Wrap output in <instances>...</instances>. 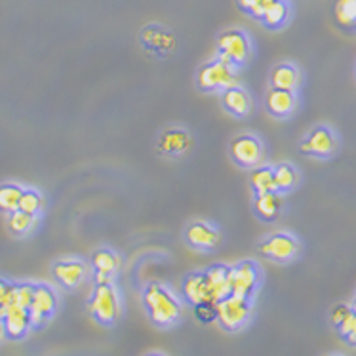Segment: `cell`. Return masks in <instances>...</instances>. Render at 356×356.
<instances>
[{"label":"cell","mask_w":356,"mask_h":356,"mask_svg":"<svg viewBox=\"0 0 356 356\" xmlns=\"http://www.w3.org/2000/svg\"><path fill=\"white\" fill-rule=\"evenodd\" d=\"M252 189L255 195H265V193H275L277 191V183H275V172L273 168L267 164H261L252 170Z\"/></svg>","instance_id":"obj_23"},{"label":"cell","mask_w":356,"mask_h":356,"mask_svg":"<svg viewBox=\"0 0 356 356\" xmlns=\"http://www.w3.org/2000/svg\"><path fill=\"white\" fill-rule=\"evenodd\" d=\"M0 314H2V318H4L6 335L10 339H22V337H25V334L29 332V309H23V307L10 303V305L0 309Z\"/></svg>","instance_id":"obj_13"},{"label":"cell","mask_w":356,"mask_h":356,"mask_svg":"<svg viewBox=\"0 0 356 356\" xmlns=\"http://www.w3.org/2000/svg\"><path fill=\"white\" fill-rule=\"evenodd\" d=\"M335 19L343 27H353L356 22V0H337L335 2Z\"/></svg>","instance_id":"obj_27"},{"label":"cell","mask_w":356,"mask_h":356,"mask_svg":"<svg viewBox=\"0 0 356 356\" xmlns=\"http://www.w3.org/2000/svg\"><path fill=\"white\" fill-rule=\"evenodd\" d=\"M299 84H301V71L293 63H278L273 67L270 71V88L277 90H290V92H298Z\"/></svg>","instance_id":"obj_19"},{"label":"cell","mask_w":356,"mask_h":356,"mask_svg":"<svg viewBox=\"0 0 356 356\" xmlns=\"http://www.w3.org/2000/svg\"><path fill=\"white\" fill-rule=\"evenodd\" d=\"M149 356H162V355H149Z\"/></svg>","instance_id":"obj_37"},{"label":"cell","mask_w":356,"mask_h":356,"mask_svg":"<svg viewBox=\"0 0 356 356\" xmlns=\"http://www.w3.org/2000/svg\"><path fill=\"white\" fill-rule=\"evenodd\" d=\"M259 282H261V270H259V265L252 259L236 263L229 270V284H231L233 296L252 299L255 290L259 288Z\"/></svg>","instance_id":"obj_7"},{"label":"cell","mask_w":356,"mask_h":356,"mask_svg":"<svg viewBox=\"0 0 356 356\" xmlns=\"http://www.w3.org/2000/svg\"><path fill=\"white\" fill-rule=\"evenodd\" d=\"M335 356H339V355H335Z\"/></svg>","instance_id":"obj_39"},{"label":"cell","mask_w":356,"mask_h":356,"mask_svg":"<svg viewBox=\"0 0 356 356\" xmlns=\"http://www.w3.org/2000/svg\"><path fill=\"white\" fill-rule=\"evenodd\" d=\"M221 105L223 109L236 118H244L252 113V97L242 86L227 88L225 92H221Z\"/></svg>","instance_id":"obj_15"},{"label":"cell","mask_w":356,"mask_h":356,"mask_svg":"<svg viewBox=\"0 0 356 356\" xmlns=\"http://www.w3.org/2000/svg\"><path fill=\"white\" fill-rule=\"evenodd\" d=\"M23 189L15 183H2L0 185V211L12 213L19 210V200H22Z\"/></svg>","instance_id":"obj_25"},{"label":"cell","mask_w":356,"mask_h":356,"mask_svg":"<svg viewBox=\"0 0 356 356\" xmlns=\"http://www.w3.org/2000/svg\"><path fill=\"white\" fill-rule=\"evenodd\" d=\"M185 242L197 252H213L221 244V233L208 221H193L185 229Z\"/></svg>","instance_id":"obj_10"},{"label":"cell","mask_w":356,"mask_h":356,"mask_svg":"<svg viewBox=\"0 0 356 356\" xmlns=\"http://www.w3.org/2000/svg\"><path fill=\"white\" fill-rule=\"evenodd\" d=\"M35 218L37 216H31L27 211H12L10 218H8V229L14 234H17V236H23V234H27L35 227Z\"/></svg>","instance_id":"obj_26"},{"label":"cell","mask_w":356,"mask_h":356,"mask_svg":"<svg viewBox=\"0 0 356 356\" xmlns=\"http://www.w3.org/2000/svg\"><path fill=\"white\" fill-rule=\"evenodd\" d=\"M355 345H356V343H355Z\"/></svg>","instance_id":"obj_40"},{"label":"cell","mask_w":356,"mask_h":356,"mask_svg":"<svg viewBox=\"0 0 356 356\" xmlns=\"http://www.w3.org/2000/svg\"><path fill=\"white\" fill-rule=\"evenodd\" d=\"M44 208L42 195L35 189H23L22 200H19V210L27 211L31 216H37Z\"/></svg>","instance_id":"obj_28"},{"label":"cell","mask_w":356,"mask_h":356,"mask_svg":"<svg viewBox=\"0 0 356 356\" xmlns=\"http://www.w3.org/2000/svg\"><path fill=\"white\" fill-rule=\"evenodd\" d=\"M288 19H290V4L286 0H269L259 17V22L270 31L284 27Z\"/></svg>","instance_id":"obj_21"},{"label":"cell","mask_w":356,"mask_h":356,"mask_svg":"<svg viewBox=\"0 0 356 356\" xmlns=\"http://www.w3.org/2000/svg\"><path fill=\"white\" fill-rule=\"evenodd\" d=\"M252 56V40L246 31L227 29L218 37V58L229 65L242 67Z\"/></svg>","instance_id":"obj_3"},{"label":"cell","mask_w":356,"mask_h":356,"mask_svg":"<svg viewBox=\"0 0 356 356\" xmlns=\"http://www.w3.org/2000/svg\"><path fill=\"white\" fill-rule=\"evenodd\" d=\"M92 267L97 275L113 278L122 267V259L117 252H113L109 248H99L92 254Z\"/></svg>","instance_id":"obj_22"},{"label":"cell","mask_w":356,"mask_h":356,"mask_svg":"<svg viewBox=\"0 0 356 356\" xmlns=\"http://www.w3.org/2000/svg\"><path fill=\"white\" fill-rule=\"evenodd\" d=\"M350 309H353V313L356 314V299H355V301H353V305H350Z\"/></svg>","instance_id":"obj_36"},{"label":"cell","mask_w":356,"mask_h":356,"mask_svg":"<svg viewBox=\"0 0 356 356\" xmlns=\"http://www.w3.org/2000/svg\"><path fill=\"white\" fill-rule=\"evenodd\" d=\"M298 94L290 92V90H277L270 88L265 97V105L267 111L275 118H288L291 117L296 109H298Z\"/></svg>","instance_id":"obj_14"},{"label":"cell","mask_w":356,"mask_h":356,"mask_svg":"<svg viewBox=\"0 0 356 356\" xmlns=\"http://www.w3.org/2000/svg\"><path fill=\"white\" fill-rule=\"evenodd\" d=\"M33 296H35V286H33V284H14L10 303L23 307V309H31ZM10 303H8V305H10Z\"/></svg>","instance_id":"obj_29"},{"label":"cell","mask_w":356,"mask_h":356,"mask_svg":"<svg viewBox=\"0 0 356 356\" xmlns=\"http://www.w3.org/2000/svg\"><path fill=\"white\" fill-rule=\"evenodd\" d=\"M58 307V296L51 290L50 286H35V296H33V303H31L29 316L31 326H42L44 320L54 314Z\"/></svg>","instance_id":"obj_12"},{"label":"cell","mask_w":356,"mask_h":356,"mask_svg":"<svg viewBox=\"0 0 356 356\" xmlns=\"http://www.w3.org/2000/svg\"><path fill=\"white\" fill-rule=\"evenodd\" d=\"M12 290H14V284H10L0 278V309L10 303V299H12Z\"/></svg>","instance_id":"obj_34"},{"label":"cell","mask_w":356,"mask_h":356,"mask_svg":"<svg viewBox=\"0 0 356 356\" xmlns=\"http://www.w3.org/2000/svg\"><path fill=\"white\" fill-rule=\"evenodd\" d=\"M284 200L282 193H265V195H255L254 211L255 216L263 221H275L282 213Z\"/></svg>","instance_id":"obj_20"},{"label":"cell","mask_w":356,"mask_h":356,"mask_svg":"<svg viewBox=\"0 0 356 356\" xmlns=\"http://www.w3.org/2000/svg\"><path fill=\"white\" fill-rule=\"evenodd\" d=\"M90 313L99 324L111 326L120 314V299L113 282L95 284L94 293L90 299Z\"/></svg>","instance_id":"obj_5"},{"label":"cell","mask_w":356,"mask_h":356,"mask_svg":"<svg viewBox=\"0 0 356 356\" xmlns=\"http://www.w3.org/2000/svg\"><path fill=\"white\" fill-rule=\"evenodd\" d=\"M231 159L238 164L240 168H254L261 166L265 160V145L263 141L254 134H240L236 138H233L231 145Z\"/></svg>","instance_id":"obj_6"},{"label":"cell","mask_w":356,"mask_h":356,"mask_svg":"<svg viewBox=\"0 0 356 356\" xmlns=\"http://www.w3.org/2000/svg\"><path fill=\"white\" fill-rule=\"evenodd\" d=\"M337 330H339V334H341L347 341L356 343V314L350 313L349 316L337 326Z\"/></svg>","instance_id":"obj_31"},{"label":"cell","mask_w":356,"mask_h":356,"mask_svg":"<svg viewBox=\"0 0 356 356\" xmlns=\"http://www.w3.org/2000/svg\"><path fill=\"white\" fill-rule=\"evenodd\" d=\"M229 270L231 267L227 265H211L210 269H206V284L210 291V301L218 305L221 299L231 296V284H229Z\"/></svg>","instance_id":"obj_16"},{"label":"cell","mask_w":356,"mask_h":356,"mask_svg":"<svg viewBox=\"0 0 356 356\" xmlns=\"http://www.w3.org/2000/svg\"><path fill=\"white\" fill-rule=\"evenodd\" d=\"M339 149V139L330 126H314L301 141V153L314 159H330Z\"/></svg>","instance_id":"obj_9"},{"label":"cell","mask_w":356,"mask_h":356,"mask_svg":"<svg viewBox=\"0 0 356 356\" xmlns=\"http://www.w3.org/2000/svg\"><path fill=\"white\" fill-rule=\"evenodd\" d=\"M183 298L187 299L193 305L198 303H211L208 284H206V273L204 270H195L185 277L183 280Z\"/></svg>","instance_id":"obj_18"},{"label":"cell","mask_w":356,"mask_h":356,"mask_svg":"<svg viewBox=\"0 0 356 356\" xmlns=\"http://www.w3.org/2000/svg\"><path fill=\"white\" fill-rule=\"evenodd\" d=\"M143 305H145L149 318L160 327L174 326L181 316V303L164 284H147L143 290Z\"/></svg>","instance_id":"obj_1"},{"label":"cell","mask_w":356,"mask_h":356,"mask_svg":"<svg viewBox=\"0 0 356 356\" xmlns=\"http://www.w3.org/2000/svg\"><path fill=\"white\" fill-rule=\"evenodd\" d=\"M4 335H6V326H4V318H2V314H0V341H2Z\"/></svg>","instance_id":"obj_35"},{"label":"cell","mask_w":356,"mask_h":356,"mask_svg":"<svg viewBox=\"0 0 356 356\" xmlns=\"http://www.w3.org/2000/svg\"><path fill=\"white\" fill-rule=\"evenodd\" d=\"M54 277L65 288H76L86 277V265L80 259H61L54 265Z\"/></svg>","instance_id":"obj_17"},{"label":"cell","mask_w":356,"mask_h":356,"mask_svg":"<svg viewBox=\"0 0 356 356\" xmlns=\"http://www.w3.org/2000/svg\"><path fill=\"white\" fill-rule=\"evenodd\" d=\"M195 313H197L198 320L211 322V320H218V305L216 303H198L195 305Z\"/></svg>","instance_id":"obj_32"},{"label":"cell","mask_w":356,"mask_h":356,"mask_svg":"<svg viewBox=\"0 0 356 356\" xmlns=\"http://www.w3.org/2000/svg\"><path fill=\"white\" fill-rule=\"evenodd\" d=\"M252 316V301L238 296H227L218 303V320L227 332H236L248 324Z\"/></svg>","instance_id":"obj_8"},{"label":"cell","mask_w":356,"mask_h":356,"mask_svg":"<svg viewBox=\"0 0 356 356\" xmlns=\"http://www.w3.org/2000/svg\"><path fill=\"white\" fill-rule=\"evenodd\" d=\"M238 84L236 67L229 65L223 59H211L197 71V86L206 94L225 92L227 88Z\"/></svg>","instance_id":"obj_2"},{"label":"cell","mask_w":356,"mask_h":356,"mask_svg":"<svg viewBox=\"0 0 356 356\" xmlns=\"http://www.w3.org/2000/svg\"><path fill=\"white\" fill-rule=\"evenodd\" d=\"M275 172V183H277L278 193H290L298 187L299 172L298 168L291 166L290 162H282L273 168Z\"/></svg>","instance_id":"obj_24"},{"label":"cell","mask_w":356,"mask_h":356,"mask_svg":"<svg viewBox=\"0 0 356 356\" xmlns=\"http://www.w3.org/2000/svg\"><path fill=\"white\" fill-rule=\"evenodd\" d=\"M259 254L275 263H290L301 252V242L296 234L288 231H277L259 242Z\"/></svg>","instance_id":"obj_4"},{"label":"cell","mask_w":356,"mask_h":356,"mask_svg":"<svg viewBox=\"0 0 356 356\" xmlns=\"http://www.w3.org/2000/svg\"><path fill=\"white\" fill-rule=\"evenodd\" d=\"M267 2H269V0H238V6L244 14L252 15L255 19H259L263 14V10L267 6Z\"/></svg>","instance_id":"obj_30"},{"label":"cell","mask_w":356,"mask_h":356,"mask_svg":"<svg viewBox=\"0 0 356 356\" xmlns=\"http://www.w3.org/2000/svg\"><path fill=\"white\" fill-rule=\"evenodd\" d=\"M353 27H355V29H356V22H355V25H353Z\"/></svg>","instance_id":"obj_38"},{"label":"cell","mask_w":356,"mask_h":356,"mask_svg":"<svg viewBox=\"0 0 356 356\" xmlns=\"http://www.w3.org/2000/svg\"><path fill=\"white\" fill-rule=\"evenodd\" d=\"M193 147V138L191 134L181 126H172L159 136L156 141V149L162 156L168 159H177L183 156L185 153H189Z\"/></svg>","instance_id":"obj_11"},{"label":"cell","mask_w":356,"mask_h":356,"mask_svg":"<svg viewBox=\"0 0 356 356\" xmlns=\"http://www.w3.org/2000/svg\"><path fill=\"white\" fill-rule=\"evenodd\" d=\"M350 313H353L350 305H345V303H339V305H335L334 309H332V314H330V318H332V324H334V326H339L343 320L347 318Z\"/></svg>","instance_id":"obj_33"}]
</instances>
